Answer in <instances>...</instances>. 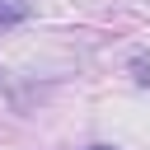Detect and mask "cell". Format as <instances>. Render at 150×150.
Instances as JSON below:
<instances>
[{"label": "cell", "instance_id": "cell-1", "mask_svg": "<svg viewBox=\"0 0 150 150\" xmlns=\"http://www.w3.org/2000/svg\"><path fill=\"white\" fill-rule=\"evenodd\" d=\"M19 14H23V5H19V0H0V23H14Z\"/></svg>", "mask_w": 150, "mask_h": 150}, {"label": "cell", "instance_id": "cell-2", "mask_svg": "<svg viewBox=\"0 0 150 150\" xmlns=\"http://www.w3.org/2000/svg\"><path fill=\"white\" fill-rule=\"evenodd\" d=\"M89 150H112V145H89Z\"/></svg>", "mask_w": 150, "mask_h": 150}]
</instances>
